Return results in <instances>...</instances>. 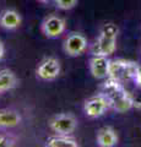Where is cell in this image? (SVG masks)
Segmentation results:
<instances>
[{
  "label": "cell",
  "instance_id": "7a4b0ae2",
  "mask_svg": "<svg viewBox=\"0 0 141 147\" xmlns=\"http://www.w3.org/2000/svg\"><path fill=\"white\" fill-rule=\"evenodd\" d=\"M119 34V27L113 22H107L99 28V34L94 43L91 45L92 55H109L114 54L117 50V38Z\"/></svg>",
  "mask_w": 141,
  "mask_h": 147
},
{
  "label": "cell",
  "instance_id": "ac0fdd59",
  "mask_svg": "<svg viewBox=\"0 0 141 147\" xmlns=\"http://www.w3.org/2000/svg\"><path fill=\"white\" fill-rule=\"evenodd\" d=\"M134 82H135L136 86L141 88V65L139 66V70H138V72H136V76H135V79H134Z\"/></svg>",
  "mask_w": 141,
  "mask_h": 147
},
{
  "label": "cell",
  "instance_id": "8fae6325",
  "mask_svg": "<svg viewBox=\"0 0 141 147\" xmlns=\"http://www.w3.org/2000/svg\"><path fill=\"white\" fill-rule=\"evenodd\" d=\"M22 123V115L16 109H0V129L7 130L19 126Z\"/></svg>",
  "mask_w": 141,
  "mask_h": 147
},
{
  "label": "cell",
  "instance_id": "277c9868",
  "mask_svg": "<svg viewBox=\"0 0 141 147\" xmlns=\"http://www.w3.org/2000/svg\"><path fill=\"white\" fill-rule=\"evenodd\" d=\"M109 109H112L111 100H109L107 96L102 93V92H99V93L87 98L84 103V113H85V115L90 119L101 118Z\"/></svg>",
  "mask_w": 141,
  "mask_h": 147
},
{
  "label": "cell",
  "instance_id": "5b68a950",
  "mask_svg": "<svg viewBox=\"0 0 141 147\" xmlns=\"http://www.w3.org/2000/svg\"><path fill=\"white\" fill-rule=\"evenodd\" d=\"M77 124H79V121H77V119L74 114L59 113L49 119L48 126L54 134L71 135L76 130Z\"/></svg>",
  "mask_w": 141,
  "mask_h": 147
},
{
  "label": "cell",
  "instance_id": "e0dca14e",
  "mask_svg": "<svg viewBox=\"0 0 141 147\" xmlns=\"http://www.w3.org/2000/svg\"><path fill=\"white\" fill-rule=\"evenodd\" d=\"M139 88V92L138 93L133 94V98H134V108H136L138 110H141V88Z\"/></svg>",
  "mask_w": 141,
  "mask_h": 147
},
{
  "label": "cell",
  "instance_id": "8992f818",
  "mask_svg": "<svg viewBox=\"0 0 141 147\" xmlns=\"http://www.w3.org/2000/svg\"><path fill=\"white\" fill-rule=\"evenodd\" d=\"M88 48V40L81 32H70L63 42V50L67 57L76 58L82 55Z\"/></svg>",
  "mask_w": 141,
  "mask_h": 147
},
{
  "label": "cell",
  "instance_id": "7c38bea8",
  "mask_svg": "<svg viewBox=\"0 0 141 147\" xmlns=\"http://www.w3.org/2000/svg\"><path fill=\"white\" fill-rule=\"evenodd\" d=\"M119 142L117 131L112 126H103L97 131L96 144L99 147H114Z\"/></svg>",
  "mask_w": 141,
  "mask_h": 147
},
{
  "label": "cell",
  "instance_id": "4fadbf2b",
  "mask_svg": "<svg viewBox=\"0 0 141 147\" xmlns=\"http://www.w3.org/2000/svg\"><path fill=\"white\" fill-rule=\"evenodd\" d=\"M45 147H79L80 144L71 135L54 134L45 140Z\"/></svg>",
  "mask_w": 141,
  "mask_h": 147
},
{
  "label": "cell",
  "instance_id": "6da1fadb",
  "mask_svg": "<svg viewBox=\"0 0 141 147\" xmlns=\"http://www.w3.org/2000/svg\"><path fill=\"white\" fill-rule=\"evenodd\" d=\"M101 92L108 97L112 109L117 113H125L134 108L133 94L126 91L123 82L113 77H107V80L101 85Z\"/></svg>",
  "mask_w": 141,
  "mask_h": 147
},
{
  "label": "cell",
  "instance_id": "2e32d148",
  "mask_svg": "<svg viewBox=\"0 0 141 147\" xmlns=\"http://www.w3.org/2000/svg\"><path fill=\"white\" fill-rule=\"evenodd\" d=\"M77 3H79V0H54L55 6L59 10H63V11H67L74 9L77 5Z\"/></svg>",
  "mask_w": 141,
  "mask_h": 147
},
{
  "label": "cell",
  "instance_id": "52a82bcc",
  "mask_svg": "<svg viewBox=\"0 0 141 147\" xmlns=\"http://www.w3.org/2000/svg\"><path fill=\"white\" fill-rule=\"evenodd\" d=\"M61 71V65L59 59L55 57H47L36 67V77L40 81H54L58 79Z\"/></svg>",
  "mask_w": 141,
  "mask_h": 147
},
{
  "label": "cell",
  "instance_id": "ba28073f",
  "mask_svg": "<svg viewBox=\"0 0 141 147\" xmlns=\"http://www.w3.org/2000/svg\"><path fill=\"white\" fill-rule=\"evenodd\" d=\"M66 30V21L58 15H48L40 22V32L49 39L60 37Z\"/></svg>",
  "mask_w": 141,
  "mask_h": 147
},
{
  "label": "cell",
  "instance_id": "5bb4252c",
  "mask_svg": "<svg viewBox=\"0 0 141 147\" xmlns=\"http://www.w3.org/2000/svg\"><path fill=\"white\" fill-rule=\"evenodd\" d=\"M19 85V79L16 74L10 69H3L0 70V93L13 90Z\"/></svg>",
  "mask_w": 141,
  "mask_h": 147
},
{
  "label": "cell",
  "instance_id": "30bf717a",
  "mask_svg": "<svg viewBox=\"0 0 141 147\" xmlns=\"http://www.w3.org/2000/svg\"><path fill=\"white\" fill-rule=\"evenodd\" d=\"M22 24V16L15 9H5L0 12V27L6 31H15Z\"/></svg>",
  "mask_w": 141,
  "mask_h": 147
},
{
  "label": "cell",
  "instance_id": "ffe728a7",
  "mask_svg": "<svg viewBox=\"0 0 141 147\" xmlns=\"http://www.w3.org/2000/svg\"><path fill=\"white\" fill-rule=\"evenodd\" d=\"M37 1L42 3V4H49V3H54V0H37Z\"/></svg>",
  "mask_w": 141,
  "mask_h": 147
},
{
  "label": "cell",
  "instance_id": "9c48e42d",
  "mask_svg": "<svg viewBox=\"0 0 141 147\" xmlns=\"http://www.w3.org/2000/svg\"><path fill=\"white\" fill-rule=\"evenodd\" d=\"M111 59L104 55H92L88 61L90 74L97 80H104L109 77L111 70Z\"/></svg>",
  "mask_w": 141,
  "mask_h": 147
},
{
  "label": "cell",
  "instance_id": "9a60e30c",
  "mask_svg": "<svg viewBox=\"0 0 141 147\" xmlns=\"http://www.w3.org/2000/svg\"><path fill=\"white\" fill-rule=\"evenodd\" d=\"M17 144V137L9 132L0 134V147H12Z\"/></svg>",
  "mask_w": 141,
  "mask_h": 147
},
{
  "label": "cell",
  "instance_id": "3957f363",
  "mask_svg": "<svg viewBox=\"0 0 141 147\" xmlns=\"http://www.w3.org/2000/svg\"><path fill=\"white\" fill-rule=\"evenodd\" d=\"M139 64L125 59H115L111 61V70H109V77H113L120 82H126L134 80L136 72L139 70Z\"/></svg>",
  "mask_w": 141,
  "mask_h": 147
},
{
  "label": "cell",
  "instance_id": "d6986e66",
  "mask_svg": "<svg viewBox=\"0 0 141 147\" xmlns=\"http://www.w3.org/2000/svg\"><path fill=\"white\" fill-rule=\"evenodd\" d=\"M4 57H5V45H4L3 40L0 39V61L4 59Z\"/></svg>",
  "mask_w": 141,
  "mask_h": 147
}]
</instances>
